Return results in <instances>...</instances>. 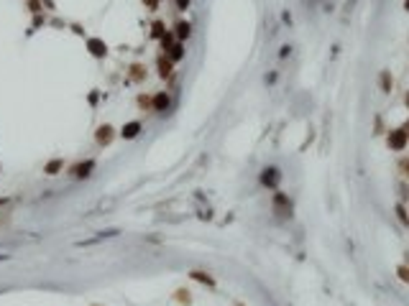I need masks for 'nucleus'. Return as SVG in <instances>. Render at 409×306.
<instances>
[{
  "label": "nucleus",
  "mask_w": 409,
  "mask_h": 306,
  "mask_svg": "<svg viewBox=\"0 0 409 306\" xmlns=\"http://www.w3.org/2000/svg\"><path fill=\"white\" fill-rule=\"evenodd\" d=\"M407 143H409V138H407V133L402 128H394V130H389V133H386V146H389L392 151H404L407 148Z\"/></svg>",
  "instance_id": "obj_1"
},
{
  "label": "nucleus",
  "mask_w": 409,
  "mask_h": 306,
  "mask_svg": "<svg viewBox=\"0 0 409 306\" xmlns=\"http://www.w3.org/2000/svg\"><path fill=\"white\" fill-rule=\"evenodd\" d=\"M292 199L284 194V191H276L274 194V214H279V217H292Z\"/></svg>",
  "instance_id": "obj_2"
},
{
  "label": "nucleus",
  "mask_w": 409,
  "mask_h": 306,
  "mask_svg": "<svg viewBox=\"0 0 409 306\" xmlns=\"http://www.w3.org/2000/svg\"><path fill=\"white\" fill-rule=\"evenodd\" d=\"M261 184L266 189H276L279 184H282V168H276V166H266L261 171Z\"/></svg>",
  "instance_id": "obj_3"
},
{
  "label": "nucleus",
  "mask_w": 409,
  "mask_h": 306,
  "mask_svg": "<svg viewBox=\"0 0 409 306\" xmlns=\"http://www.w3.org/2000/svg\"><path fill=\"white\" fill-rule=\"evenodd\" d=\"M92 171H95V161L87 158V161L74 163V166L69 168V176H74V179H90V176H92Z\"/></svg>",
  "instance_id": "obj_4"
},
{
  "label": "nucleus",
  "mask_w": 409,
  "mask_h": 306,
  "mask_svg": "<svg viewBox=\"0 0 409 306\" xmlns=\"http://www.w3.org/2000/svg\"><path fill=\"white\" fill-rule=\"evenodd\" d=\"M115 136H118V133H115V128H113V125H107V123L100 125V128L95 130V141H97V146H102V148H105V146H110V143L115 141Z\"/></svg>",
  "instance_id": "obj_5"
},
{
  "label": "nucleus",
  "mask_w": 409,
  "mask_h": 306,
  "mask_svg": "<svg viewBox=\"0 0 409 306\" xmlns=\"http://www.w3.org/2000/svg\"><path fill=\"white\" fill-rule=\"evenodd\" d=\"M87 51L95 56V59H105L107 56V43L102 38H87Z\"/></svg>",
  "instance_id": "obj_6"
},
{
  "label": "nucleus",
  "mask_w": 409,
  "mask_h": 306,
  "mask_svg": "<svg viewBox=\"0 0 409 306\" xmlns=\"http://www.w3.org/2000/svg\"><path fill=\"white\" fill-rule=\"evenodd\" d=\"M171 107V97L166 95V92H156L154 97H151V110L154 113H166Z\"/></svg>",
  "instance_id": "obj_7"
},
{
  "label": "nucleus",
  "mask_w": 409,
  "mask_h": 306,
  "mask_svg": "<svg viewBox=\"0 0 409 306\" xmlns=\"http://www.w3.org/2000/svg\"><path fill=\"white\" fill-rule=\"evenodd\" d=\"M141 130H143V125L138 120H131V123H125L120 128V136H123V141H133V138H138Z\"/></svg>",
  "instance_id": "obj_8"
},
{
  "label": "nucleus",
  "mask_w": 409,
  "mask_h": 306,
  "mask_svg": "<svg viewBox=\"0 0 409 306\" xmlns=\"http://www.w3.org/2000/svg\"><path fill=\"white\" fill-rule=\"evenodd\" d=\"M156 67H159V77H161V79H169L171 72H174V61H171L166 54H161V56L156 59Z\"/></svg>",
  "instance_id": "obj_9"
},
{
  "label": "nucleus",
  "mask_w": 409,
  "mask_h": 306,
  "mask_svg": "<svg viewBox=\"0 0 409 306\" xmlns=\"http://www.w3.org/2000/svg\"><path fill=\"white\" fill-rule=\"evenodd\" d=\"M189 278L197 281V283H202V286H207V289H215V286H218V281H215L207 271H189Z\"/></svg>",
  "instance_id": "obj_10"
},
{
  "label": "nucleus",
  "mask_w": 409,
  "mask_h": 306,
  "mask_svg": "<svg viewBox=\"0 0 409 306\" xmlns=\"http://www.w3.org/2000/svg\"><path fill=\"white\" fill-rule=\"evenodd\" d=\"M189 33H192V26L187 23V20H177V26H174V36H177V41H187Z\"/></svg>",
  "instance_id": "obj_11"
},
{
  "label": "nucleus",
  "mask_w": 409,
  "mask_h": 306,
  "mask_svg": "<svg viewBox=\"0 0 409 306\" xmlns=\"http://www.w3.org/2000/svg\"><path fill=\"white\" fill-rule=\"evenodd\" d=\"M166 56H169L171 61H182V59H184V43H182V41H177L174 46H171V49L166 51Z\"/></svg>",
  "instance_id": "obj_12"
},
{
  "label": "nucleus",
  "mask_w": 409,
  "mask_h": 306,
  "mask_svg": "<svg viewBox=\"0 0 409 306\" xmlns=\"http://www.w3.org/2000/svg\"><path fill=\"white\" fill-rule=\"evenodd\" d=\"M61 168H64V161H61V158H51V161L44 166V173H46V176H56Z\"/></svg>",
  "instance_id": "obj_13"
},
{
  "label": "nucleus",
  "mask_w": 409,
  "mask_h": 306,
  "mask_svg": "<svg viewBox=\"0 0 409 306\" xmlns=\"http://www.w3.org/2000/svg\"><path fill=\"white\" fill-rule=\"evenodd\" d=\"M379 87H381V92H386V95L392 92L394 79H392V74H389V72H381V74H379Z\"/></svg>",
  "instance_id": "obj_14"
},
{
  "label": "nucleus",
  "mask_w": 409,
  "mask_h": 306,
  "mask_svg": "<svg viewBox=\"0 0 409 306\" xmlns=\"http://www.w3.org/2000/svg\"><path fill=\"white\" fill-rule=\"evenodd\" d=\"M146 79V67L143 64H131V82H141Z\"/></svg>",
  "instance_id": "obj_15"
},
{
  "label": "nucleus",
  "mask_w": 409,
  "mask_h": 306,
  "mask_svg": "<svg viewBox=\"0 0 409 306\" xmlns=\"http://www.w3.org/2000/svg\"><path fill=\"white\" fill-rule=\"evenodd\" d=\"M174 301H177V304L189 306V304H192V294H189L187 289H177V291H174Z\"/></svg>",
  "instance_id": "obj_16"
},
{
  "label": "nucleus",
  "mask_w": 409,
  "mask_h": 306,
  "mask_svg": "<svg viewBox=\"0 0 409 306\" xmlns=\"http://www.w3.org/2000/svg\"><path fill=\"white\" fill-rule=\"evenodd\" d=\"M174 38H177V36H174V31H166V33H164V38L159 41V43H161V51H169L171 46H174V43H177Z\"/></svg>",
  "instance_id": "obj_17"
},
{
  "label": "nucleus",
  "mask_w": 409,
  "mask_h": 306,
  "mask_svg": "<svg viewBox=\"0 0 409 306\" xmlns=\"http://www.w3.org/2000/svg\"><path fill=\"white\" fill-rule=\"evenodd\" d=\"M164 33H166V26H164V20H154V26H151V38H164Z\"/></svg>",
  "instance_id": "obj_18"
},
{
  "label": "nucleus",
  "mask_w": 409,
  "mask_h": 306,
  "mask_svg": "<svg viewBox=\"0 0 409 306\" xmlns=\"http://www.w3.org/2000/svg\"><path fill=\"white\" fill-rule=\"evenodd\" d=\"M394 212H397V217H399L402 225H409V214H407V207H404V204H397Z\"/></svg>",
  "instance_id": "obj_19"
},
{
  "label": "nucleus",
  "mask_w": 409,
  "mask_h": 306,
  "mask_svg": "<svg viewBox=\"0 0 409 306\" xmlns=\"http://www.w3.org/2000/svg\"><path fill=\"white\" fill-rule=\"evenodd\" d=\"M397 276H399V281L409 283V266H407V263H404V266H397Z\"/></svg>",
  "instance_id": "obj_20"
},
{
  "label": "nucleus",
  "mask_w": 409,
  "mask_h": 306,
  "mask_svg": "<svg viewBox=\"0 0 409 306\" xmlns=\"http://www.w3.org/2000/svg\"><path fill=\"white\" fill-rule=\"evenodd\" d=\"M138 107H143V110H151V97H148V95H138Z\"/></svg>",
  "instance_id": "obj_21"
},
{
  "label": "nucleus",
  "mask_w": 409,
  "mask_h": 306,
  "mask_svg": "<svg viewBox=\"0 0 409 306\" xmlns=\"http://www.w3.org/2000/svg\"><path fill=\"white\" fill-rule=\"evenodd\" d=\"M399 171H402V176L409 179V158H399Z\"/></svg>",
  "instance_id": "obj_22"
},
{
  "label": "nucleus",
  "mask_w": 409,
  "mask_h": 306,
  "mask_svg": "<svg viewBox=\"0 0 409 306\" xmlns=\"http://www.w3.org/2000/svg\"><path fill=\"white\" fill-rule=\"evenodd\" d=\"M141 3H143L148 10H156V8H159V0H141Z\"/></svg>",
  "instance_id": "obj_23"
},
{
  "label": "nucleus",
  "mask_w": 409,
  "mask_h": 306,
  "mask_svg": "<svg viewBox=\"0 0 409 306\" xmlns=\"http://www.w3.org/2000/svg\"><path fill=\"white\" fill-rule=\"evenodd\" d=\"M187 5H189V0H177V8L179 10H187Z\"/></svg>",
  "instance_id": "obj_24"
},
{
  "label": "nucleus",
  "mask_w": 409,
  "mask_h": 306,
  "mask_svg": "<svg viewBox=\"0 0 409 306\" xmlns=\"http://www.w3.org/2000/svg\"><path fill=\"white\" fill-rule=\"evenodd\" d=\"M289 51H292L289 46H282V51H279V56H282V59H284V56H289Z\"/></svg>",
  "instance_id": "obj_25"
},
{
  "label": "nucleus",
  "mask_w": 409,
  "mask_h": 306,
  "mask_svg": "<svg viewBox=\"0 0 409 306\" xmlns=\"http://www.w3.org/2000/svg\"><path fill=\"white\" fill-rule=\"evenodd\" d=\"M402 130H404V133H407V138H409V118L404 120V125H402Z\"/></svg>",
  "instance_id": "obj_26"
},
{
  "label": "nucleus",
  "mask_w": 409,
  "mask_h": 306,
  "mask_svg": "<svg viewBox=\"0 0 409 306\" xmlns=\"http://www.w3.org/2000/svg\"><path fill=\"white\" fill-rule=\"evenodd\" d=\"M90 105H97V92L92 90V95H90Z\"/></svg>",
  "instance_id": "obj_27"
},
{
  "label": "nucleus",
  "mask_w": 409,
  "mask_h": 306,
  "mask_svg": "<svg viewBox=\"0 0 409 306\" xmlns=\"http://www.w3.org/2000/svg\"><path fill=\"white\" fill-rule=\"evenodd\" d=\"M404 105H407V107H409V92H407V95H404Z\"/></svg>",
  "instance_id": "obj_28"
},
{
  "label": "nucleus",
  "mask_w": 409,
  "mask_h": 306,
  "mask_svg": "<svg viewBox=\"0 0 409 306\" xmlns=\"http://www.w3.org/2000/svg\"><path fill=\"white\" fill-rule=\"evenodd\" d=\"M404 10H409V0H404Z\"/></svg>",
  "instance_id": "obj_29"
},
{
  "label": "nucleus",
  "mask_w": 409,
  "mask_h": 306,
  "mask_svg": "<svg viewBox=\"0 0 409 306\" xmlns=\"http://www.w3.org/2000/svg\"><path fill=\"white\" fill-rule=\"evenodd\" d=\"M235 306H243V304H235Z\"/></svg>",
  "instance_id": "obj_30"
},
{
  "label": "nucleus",
  "mask_w": 409,
  "mask_h": 306,
  "mask_svg": "<svg viewBox=\"0 0 409 306\" xmlns=\"http://www.w3.org/2000/svg\"><path fill=\"white\" fill-rule=\"evenodd\" d=\"M92 306H100V304H92Z\"/></svg>",
  "instance_id": "obj_31"
}]
</instances>
